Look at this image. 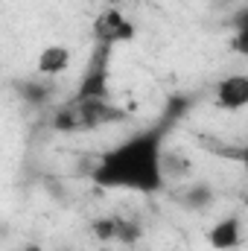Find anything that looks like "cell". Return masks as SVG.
<instances>
[{
	"label": "cell",
	"mask_w": 248,
	"mask_h": 251,
	"mask_svg": "<svg viewBox=\"0 0 248 251\" xmlns=\"http://www.w3.org/2000/svg\"><path fill=\"white\" fill-rule=\"evenodd\" d=\"M158 158H161V137L155 131H146L125 140L114 152L102 155V161L91 176L99 187H128L140 193H155L164 187Z\"/></svg>",
	"instance_id": "6da1fadb"
},
{
	"label": "cell",
	"mask_w": 248,
	"mask_h": 251,
	"mask_svg": "<svg viewBox=\"0 0 248 251\" xmlns=\"http://www.w3.org/2000/svg\"><path fill=\"white\" fill-rule=\"evenodd\" d=\"M134 32H137V26H134L131 21H125V15L120 9H105V12L94 21V35H97V41L105 44V47L131 41Z\"/></svg>",
	"instance_id": "7a4b0ae2"
},
{
	"label": "cell",
	"mask_w": 248,
	"mask_h": 251,
	"mask_svg": "<svg viewBox=\"0 0 248 251\" xmlns=\"http://www.w3.org/2000/svg\"><path fill=\"white\" fill-rule=\"evenodd\" d=\"M111 47L99 44L97 59L91 62V67L82 76V85H79V97L76 100H105V94H108V56L105 53Z\"/></svg>",
	"instance_id": "3957f363"
},
{
	"label": "cell",
	"mask_w": 248,
	"mask_h": 251,
	"mask_svg": "<svg viewBox=\"0 0 248 251\" xmlns=\"http://www.w3.org/2000/svg\"><path fill=\"white\" fill-rule=\"evenodd\" d=\"M216 105L225 111H240L248 105V76L246 73H234L225 76L216 85Z\"/></svg>",
	"instance_id": "277c9868"
},
{
	"label": "cell",
	"mask_w": 248,
	"mask_h": 251,
	"mask_svg": "<svg viewBox=\"0 0 248 251\" xmlns=\"http://www.w3.org/2000/svg\"><path fill=\"white\" fill-rule=\"evenodd\" d=\"M207 243H210V249H216V251L240 249V243H243V222H240L237 216L219 219V222L207 231Z\"/></svg>",
	"instance_id": "5b68a950"
},
{
	"label": "cell",
	"mask_w": 248,
	"mask_h": 251,
	"mask_svg": "<svg viewBox=\"0 0 248 251\" xmlns=\"http://www.w3.org/2000/svg\"><path fill=\"white\" fill-rule=\"evenodd\" d=\"M73 62V53L64 44H50L38 53V73L41 76H62Z\"/></svg>",
	"instance_id": "8992f818"
},
{
	"label": "cell",
	"mask_w": 248,
	"mask_h": 251,
	"mask_svg": "<svg viewBox=\"0 0 248 251\" xmlns=\"http://www.w3.org/2000/svg\"><path fill=\"white\" fill-rule=\"evenodd\" d=\"M213 201V190L204 187V184H196L193 190H187L184 196H181V204H187L190 210H201V207H207Z\"/></svg>",
	"instance_id": "52a82bcc"
},
{
	"label": "cell",
	"mask_w": 248,
	"mask_h": 251,
	"mask_svg": "<svg viewBox=\"0 0 248 251\" xmlns=\"http://www.w3.org/2000/svg\"><path fill=\"white\" fill-rule=\"evenodd\" d=\"M91 231H94V237H97L99 243H111V240L117 237V216H102V219H97Z\"/></svg>",
	"instance_id": "ba28073f"
},
{
	"label": "cell",
	"mask_w": 248,
	"mask_h": 251,
	"mask_svg": "<svg viewBox=\"0 0 248 251\" xmlns=\"http://www.w3.org/2000/svg\"><path fill=\"white\" fill-rule=\"evenodd\" d=\"M21 91H24L26 102H47V100H50V94H53V88H50V85H44L41 79H38V82H26Z\"/></svg>",
	"instance_id": "9c48e42d"
},
{
	"label": "cell",
	"mask_w": 248,
	"mask_h": 251,
	"mask_svg": "<svg viewBox=\"0 0 248 251\" xmlns=\"http://www.w3.org/2000/svg\"><path fill=\"white\" fill-rule=\"evenodd\" d=\"M117 243H137L140 240V225L134 219H117Z\"/></svg>",
	"instance_id": "30bf717a"
},
{
	"label": "cell",
	"mask_w": 248,
	"mask_h": 251,
	"mask_svg": "<svg viewBox=\"0 0 248 251\" xmlns=\"http://www.w3.org/2000/svg\"><path fill=\"white\" fill-rule=\"evenodd\" d=\"M21 251H44V249H41V243H29V246H24Z\"/></svg>",
	"instance_id": "8fae6325"
}]
</instances>
